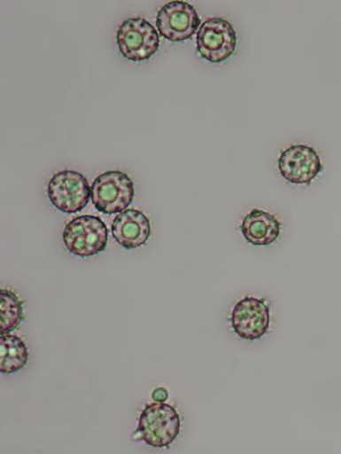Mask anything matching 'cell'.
<instances>
[{"mask_svg": "<svg viewBox=\"0 0 341 454\" xmlns=\"http://www.w3.org/2000/svg\"><path fill=\"white\" fill-rule=\"evenodd\" d=\"M112 231L115 241L128 250L144 246L151 233L148 216L136 209H126L115 216Z\"/></svg>", "mask_w": 341, "mask_h": 454, "instance_id": "10", "label": "cell"}, {"mask_svg": "<svg viewBox=\"0 0 341 454\" xmlns=\"http://www.w3.org/2000/svg\"><path fill=\"white\" fill-rule=\"evenodd\" d=\"M117 42L120 54L130 61L151 59L160 45L159 31L143 18L125 20L118 29Z\"/></svg>", "mask_w": 341, "mask_h": 454, "instance_id": "4", "label": "cell"}, {"mask_svg": "<svg viewBox=\"0 0 341 454\" xmlns=\"http://www.w3.org/2000/svg\"><path fill=\"white\" fill-rule=\"evenodd\" d=\"M246 241L253 246H270L279 239L282 224L275 215L260 209L246 215L240 226Z\"/></svg>", "mask_w": 341, "mask_h": 454, "instance_id": "11", "label": "cell"}, {"mask_svg": "<svg viewBox=\"0 0 341 454\" xmlns=\"http://www.w3.org/2000/svg\"><path fill=\"white\" fill-rule=\"evenodd\" d=\"M159 34L171 42L191 39L201 25L196 8L185 2H171L159 10L156 19Z\"/></svg>", "mask_w": 341, "mask_h": 454, "instance_id": "8", "label": "cell"}, {"mask_svg": "<svg viewBox=\"0 0 341 454\" xmlns=\"http://www.w3.org/2000/svg\"><path fill=\"white\" fill-rule=\"evenodd\" d=\"M91 188L87 178L75 171L56 173L49 183V198L57 209L75 214L87 207Z\"/></svg>", "mask_w": 341, "mask_h": 454, "instance_id": "6", "label": "cell"}, {"mask_svg": "<svg viewBox=\"0 0 341 454\" xmlns=\"http://www.w3.org/2000/svg\"><path fill=\"white\" fill-rule=\"evenodd\" d=\"M230 321L241 340H260L270 329V305L265 299L245 297L235 305Z\"/></svg>", "mask_w": 341, "mask_h": 454, "instance_id": "7", "label": "cell"}, {"mask_svg": "<svg viewBox=\"0 0 341 454\" xmlns=\"http://www.w3.org/2000/svg\"><path fill=\"white\" fill-rule=\"evenodd\" d=\"M151 397L156 401V403H164L165 401L169 398V394H167L165 388H157Z\"/></svg>", "mask_w": 341, "mask_h": 454, "instance_id": "14", "label": "cell"}, {"mask_svg": "<svg viewBox=\"0 0 341 454\" xmlns=\"http://www.w3.org/2000/svg\"><path fill=\"white\" fill-rule=\"evenodd\" d=\"M180 432L181 419L174 406L156 403L145 406L135 436L151 447L167 448Z\"/></svg>", "mask_w": 341, "mask_h": 454, "instance_id": "1", "label": "cell"}, {"mask_svg": "<svg viewBox=\"0 0 341 454\" xmlns=\"http://www.w3.org/2000/svg\"><path fill=\"white\" fill-rule=\"evenodd\" d=\"M63 241L73 255L91 257L106 250L108 229L99 216H77L66 225Z\"/></svg>", "mask_w": 341, "mask_h": 454, "instance_id": "2", "label": "cell"}, {"mask_svg": "<svg viewBox=\"0 0 341 454\" xmlns=\"http://www.w3.org/2000/svg\"><path fill=\"white\" fill-rule=\"evenodd\" d=\"M29 353L25 342L19 337L2 335L0 341V372L12 374L22 371L27 365Z\"/></svg>", "mask_w": 341, "mask_h": 454, "instance_id": "12", "label": "cell"}, {"mask_svg": "<svg viewBox=\"0 0 341 454\" xmlns=\"http://www.w3.org/2000/svg\"><path fill=\"white\" fill-rule=\"evenodd\" d=\"M135 197V186L128 174L108 171L96 178L91 187L92 203L101 213L120 214Z\"/></svg>", "mask_w": 341, "mask_h": 454, "instance_id": "3", "label": "cell"}, {"mask_svg": "<svg viewBox=\"0 0 341 454\" xmlns=\"http://www.w3.org/2000/svg\"><path fill=\"white\" fill-rule=\"evenodd\" d=\"M322 160L311 146L292 145L282 152L279 160L281 176L295 184H308L322 171Z\"/></svg>", "mask_w": 341, "mask_h": 454, "instance_id": "9", "label": "cell"}, {"mask_svg": "<svg viewBox=\"0 0 341 454\" xmlns=\"http://www.w3.org/2000/svg\"><path fill=\"white\" fill-rule=\"evenodd\" d=\"M0 315H2V335L10 334L24 319L23 302L12 290L3 289Z\"/></svg>", "mask_w": 341, "mask_h": 454, "instance_id": "13", "label": "cell"}, {"mask_svg": "<svg viewBox=\"0 0 341 454\" xmlns=\"http://www.w3.org/2000/svg\"><path fill=\"white\" fill-rule=\"evenodd\" d=\"M237 46V34L227 20L213 18L203 23L197 35V49L204 59L221 63L232 56Z\"/></svg>", "mask_w": 341, "mask_h": 454, "instance_id": "5", "label": "cell"}]
</instances>
